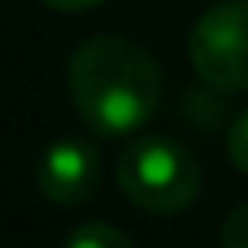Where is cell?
<instances>
[{"mask_svg":"<svg viewBox=\"0 0 248 248\" xmlns=\"http://www.w3.org/2000/svg\"><path fill=\"white\" fill-rule=\"evenodd\" d=\"M190 62L219 92H248V0L212 4L190 30Z\"/></svg>","mask_w":248,"mask_h":248,"instance_id":"cell-3","label":"cell"},{"mask_svg":"<svg viewBox=\"0 0 248 248\" xmlns=\"http://www.w3.org/2000/svg\"><path fill=\"white\" fill-rule=\"evenodd\" d=\"M226 154H230L233 168L248 171V109L237 117V121H233L230 135H226Z\"/></svg>","mask_w":248,"mask_h":248,"instance_id":"cell-7","label":"cell"},{"mask_svg":"<svg viewBox=\"0 0 248 248\" xmlns=\"http://www.w3.org/2000/svg\"><path fill=\"white\" fill-rule=\"evenodd\" d=\"M40 4H47L51 11H92L102 0H40Z\"/></svg>","mask_w":248,"mask_h":248,"instance_id":"cell-8","label":"cell"},{"mask_svg":"<svg viewBox=\"0 0 248 248\" xmlns=\"http://www.w3.org/2000/svg\"><path fill=\"white\" fill-rule=\"evenodd\" d=\"M66 248H135L128 233H121L109 223H80L66 237Z\"/></svg>","mask_w":248,"mask_h":248,"instance_id":"cell-5","label":"cell"},{"mask_svg":"<svg viewBox=\"0 0 248 248\" xmlns=\"http://www.w3.org/2000/svg\"><path fill=\"white\" fill-rule=\"evenodd\" d=\"M219 241H223V248H248V204H237L223 219Z\"/></svg>","mask_w":248,"mask_h":248,"instance_id":"cell-6","label":"cell"},{"mask_svg":"<svg viewBox=\"0 0 248 248\" xmlns=\"http://www.w3.org/2000/svg\"><path fill=\"white\" fill-rule=\"evenodd\" d=\"M117 183L142 212L175 216L201 194V164L168 135H139L117 161Z\"/></svg>","mask_w":248,"mask_h":248,"instance_id":"cell-2","label":"cell"},{"mask_svg":"<svg viewBox=\"0 0 248 248\" xmlns=\"http://www.w3.org/2000/svg\"><path fill=\"white\" fill-rule=\"evenodd\" d=\"M102 161L88 139H59L37 161V186L55 204H84L99 190Z\"/></svg>","mask_w":248,"mask_h":248,"instance_id":"cell-4","label":"cell"},{"mask_svg":"<svg viewBox=\"0 0 248 248\" xmlns=\"http://www.w3.org/2000/svg\"><path fill=\"white\" fill-rule=\"evenodd\" d=\"M66 88L95 135H132L157 113L161 70L135 40L99 33L70 55Z\"/></svg>","mask_w":248,"mask_h":248,"instance_id":"cell-1","label":"cell"}]
</instances>
